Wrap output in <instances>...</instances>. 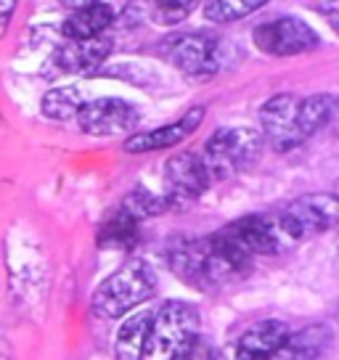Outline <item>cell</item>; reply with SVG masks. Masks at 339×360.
Returning a JSON list of instances; mask_svg holds the SVG:
<instances>
[{"mask_svg":"<svg viewBox=\"0 0 339 360\" xmlns=\"http://www.w3.org/2000/svg\"><path fill=\"white\" fill-rule=\"evenodd\" d=\"M85 103L82 90L75 85H64V88H51L40 101V114L53 120V122H67L75 120L79 112V106Z\"/></svg>","mask_w":339,"mask_h":360,"instance_id":"d6986e66","label":"cell"},{"mask_svg":"<svg viewBox=\"0 0 339 360\" xmlns=\"http://www.w3.org/2000/svg\"><path fill=\"white\" fill-rule=\"evenodd\" d=\"M334 109H337V98L331 93H316V96L300 98L297 120H300V133H302V138L307 141L310 135L324 130L328 124V120L334 117Z\"/></svg>","mask_w":339,"mask_h":360,"instance_id":"ac0fdd59","label":"cell"},{"mask_svg":"<svg viewBox=\"0 0 339 360\" xmlns=\"http://www.w3.org/2000/svg\"><path fill=\"white\" fill-rule=\"evenodd\" d=\"M289 334H292V328L283 321H276V318L257 321L255 326L241 331L236 339L212 349L210 360H271L289 339Z\"/></svg>","mask_w":339,"mask_h":360,"instance_id":"ba28073f","label":"cell"},{"mask_svg":"<svg viewBox=\"0 0 339 360\" xmlns=\"http://www.w3.org/2000/svg\"><path fill=\"white\" fill-rule=\"evenodd\" d=\"M210 358H212V347H210V345H204L202 337H199L193 345H188L186 349H181L178 355H172L170 360H210Z\"/></svg>","mask_w":339,"mask_h":360,"instance_id":"cb8c5ba5","label":"cell"},{"mask_svg":"<svg viewBox=\"0 0 339 360\" xmlns=\"http://www.w3.org/2000/svg\"><path fill=\"white\" fill-rule=\"evenodd\" d=\"M165 56L183 75L210 77L223 67V40L207 32L175 34L165 43Z\"/></svg>","mask_w":339,"mask_h":360,"instance_id":"8992f818","label":"cell"},{"mask_svg":"<svg viewBox=\"0 0 339 360\" xmlns=\"http://www.w3.org/2000/svg\"><path fill=\"white\" fill-rule=\"evenodd\" d=\"M300 98L294 93H279L262 103L260 109V135L265 143H271L276 151H292L302 146L305 138L300 133Z\"/></svg>","mask_w":339,"mask_h":360,"instance_id":"30bf717a","label":"cell"},{"mask_svg":"<svg viewBox=\"0 0 339 360\" xmlns=\"http://www.w3.org/2000/svg\"><path fill=\"white\" fill-rule=\"evenodd\" d=\"M120 212H124L127 217H133L136 223H143L148 217H159V214L170 212L162 193H151L146 188H133L120 204Z\"/></svg>","mask_w":339,"mask_h":360,"instance_id":"7402d4cb","label":"cell"},{"mask_svg":"<svg viewBox=\"0 0 339 360\" xmlns=\"http://www.w3.org/2000/svg\"><path fill=\"white\" fill-rule=\"evenodd\" d=\"M202 0H151V16L159 24H181Z\"/></svg>","mask_w":339,"mask_h":360,"instance_id":"603a6c76","label":"cell"},{"mask_svg":"<svg viewBox=\"0 0 339 360\" xmlns=\"http://www.w3.org/2000/svg\"><path fill=\"white\" fill-rule=\"evenodd\" d=\"M141 223H136L133 217H127L124 212H117L106 220V223L101 225V231H98V247L103 249H130V247H136V241H138V228Z\"/></svg>","mask_w":339,"mask_h":360,"instance_id":"ffe728a7","label":"cell"},{"mask_svg":"<svg viewBox=\"0 0 339 360\" xmlns=\"http://www.w3.org/2000/svg\"><path fill=\"white\" fill-rule=\"evenodd\" d=\"M13 8H16V0H0V37L6 34L8 24H11Z\"/></svg>","mask_w":339,"mask_h":360,"instance_id":"d4e9b609","label":"cell"},{"mask_svg":"<svg viewBox=\"0 0 339 360\" xmlns=\"http://www.w3.org/2000/svg\"><path fill=\"white\" fill-rule=\"evenodd\" d=\"M157 270L146 259H127L124 265L106 276L91 297V310L101 321H117L133 313L157 294Z\"/></svg>","mask_w":339,"mask_h":360,"instance_id":"7a4b0ae2","label":"cell"},{"mask_svg":"<svg viewBox=\"0 0 339 360\" xmlns=\"http://www.w3.org/2000/svg\"><path fill=\"white\" fill-rule=\"evenodd\" d=\"M61 6H67V8H82V6H91V3H98V0H58Z\"/></svg>","mask_w":339,"mask_h":360,"instance_id":"484cf974","label":"cell"},{"mask_svg":"<svg viewBox=\"0 0 339 360\" xmlns=\"http://www.w3.org/2000/svg\"><path fill=\"white\" fill-rule=\"evenodd\" d=\"M114 22V8L109 3H91L69 13V19L61 24V34L67 40H88V37H98L106 32V27Z\"/></svg>","mask_w":339,"mask_h":360,"instance_id":"9a60e30c","label":"cell"},{"mask_svg":"<svg viewBox=\"0 0 339 360\" xmlns=\"http://www.w3.org/2000/svg\"><path fill=\"white\" fill-rule=\"evenodd\" d=\"M252 40L257 51L268 56H300L307 51H316L321 45V34L297 16H281L273 22H262L252 30Z\"/></svg>","mask_w":339,"mask_h":360,"instance_id":"52a82bcc","label":"cell"},{"mask_svg":"<svg viewBox=\"0 0 339 360\" xmlns=\"http://www.w3.org/2000/svg\"><path fill=\"white\" fill-rule=\"evenodd\" d=\"M328 342L331 331L326 326H307L302 331H292L271 360H321L328 349Z\"/></svg>","mask_w":339,"mask_h":360,"instance_id":"e0dca14e","label":"cell"},{"mask_svg":"<svg viewBox=\"0 0 339 360\" xmlns=\"http://www.w3.org/2000/svg\"><path fill=\"white\" fill-rule=\"evenodd\" d=\"M339 217V202L334 193H305L294 199L276 223L286 241H307L331 231Z\"/></svg>","mask_w":339,"mask_h":360,"instance_id":"5b68a950","label":"cell"},{"mask_svg":"<svg viewBox=\"0 0 339 360\" xmlns=\"http://www.w3.org/2000/svg\"><path fill=\"white\" fill-rule=\"evenodd\" d=\"M265 3H271V0H207L204 19L212 24H231L249 16V13L260 11Z\"/></svg>","mask_w":339,"mask_h":360,"instance_id":"44dd1931","label":"cell"},{"mask_svg":"<svg viewBox=\"0 0 339 360\" xmlns=\"http://www.w3.org/2000/svg\"><path fill=\"white\" fill-rule=\"evenodd\" d=\"M167 265L183 283L199 292H217L244 278L255 265V257L226 231H217L212 236L175 241L167 249Z\"/></svg>","mask_w":339,"mask_h":360,"instance_id":"6da1fadb","label":"cell"},{"mask_svg":"<svg viewBox=\"0 0 339 360\" xmlns=\"http://www.w3.org/2000/svg\"><path fill=\"white\" fill-rule=\"evenodd\" d=\"M210 186H212V180L207 175L199 154L183 151V154H175L172 159H167V165H165V193H162L167 210L191 207Z\"/></svg>","mask_w":339,"mask_h":360,"instance_id":"9c48e42d","label":"cell"},{"mask_svg":"<svg viewBox=\"0 0 339 360\" xmlns=\"http://www.w3.org/2000/svg\"><path fill=\"white\" fill-rule=\"evenodd\" d=\"M112 53V40L106 34L98 37H88V40H67L58 45L53 53V64L61 72H72V75H91L101 67L103 61Z\"/></svg>","mask_w":339,"mask_h":360,"instance_id":"5bb4252c","label":"cell"},{"mask_svg":"<svg viewBox=\"0 0 339 360\" xmlns=\"http://www.w3.org/2000/svg\"><path fill=\"white\" fill-rule=\"evenodd\" d=\"M262 146L265 141L255 127H220L207 138L199 159L210 180L217 183L252 167L260 159Z\"/></svg>","mask_w":339,"mask_h":360,"instance_id":"3957f363","label":"cell"},{"mask_svg":"<svg viewBox=\"0 0 339 360\" xmlns=\"http://www.w3.org/2000/svg\"><path fill=\"white\" fill-rule=\"evenodd\" d=\"M223 231L236 241L238 247L247 249L252 257L276 255V252H281L283 241H286L276 217H271V214H244L231 225H226Z\"/></svg>","mask_w":339,"mask_h":360,"instance_id":"7c38bea8","label":"cell"},{"mask_svg":"<svg viewBox=\"0 0 339 360\" xmlns=\"http://www.w3.org/2000/svg\"><path fill=\"white\" fill-rule=\"evenodd\" d=\"M148 323L151 310L127 315L114 337V358L117 360H148Z\"/></svg>","mask_w":339,"mask_h":360,"instance_id":"2e32d148","label":"cell"},{"mask_svg":"<svg viewBox=\"0 0 339 360\" xmlns=\"http://www.w3.org/2000/svg\"><path fill=\"white\" fill-rule=\"evenodd\" d=\"M204 122V106H193L191 112H186L181 120L170 124H162L157 130H146V133H133L124 141V151L127 154H148V151H162V148H172L183 143L186 138H191L199 124Z\"/></svg>","mask_w":339,"mask_h":360,"instance_id":"4fadbf2b","label":"cell"},{"mask_svg":"<svg viewBox=\"0 0 339 360\" xmlns=\"http://www.w3.org/2000/svg\"><path fill=\"white\" fill-rule=\"evenodd\" d=\"M77 124L85 135L93 138H112L130 133L138 124V109L122 98H93L85 101L77 112Z\"/></svg>","mask_w":339,"mask_h":360,"instance_id":"8fae6325","label":"cell"},{"mask_svg":"<svg viewBox=\"0 0 339 360\" xmlns=\"http://www.w3.org/2000/svg\"><path fill=\"white\" fill-rule=\"evenodd\" d=\"M202 331V315L191 302L167 300L151 310L148 323V360H170L193 345Z\"/></svg>","mask_w":339,"mask_h":360,"instance_id":"277c9868","label":"cell"}]
</instances>
